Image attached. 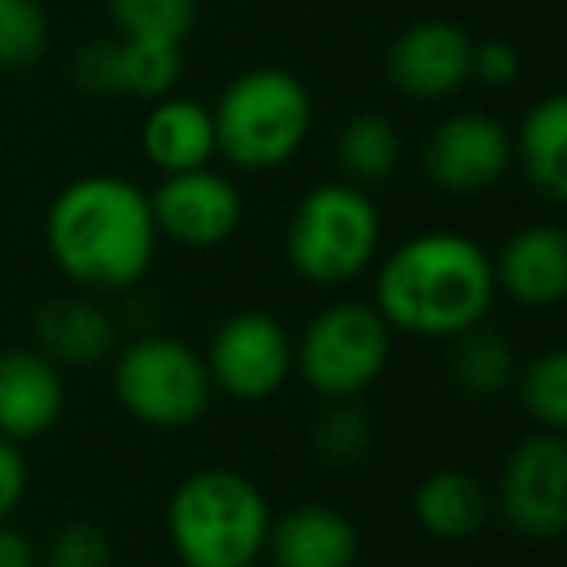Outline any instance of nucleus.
Here are the masks:
<instances>
[{"mask_svg":"<svg viewBox=\"0 0 567 567\" xmlns=\"http://www.w3.org/2000/svg\"><path fill=\"white\" fill-rule=\"evenodd\" d=\"M48 252L82 292H128L156 257V221L136 183L121 175H82L66 183L48 210Z\"/></svg>","mask_w":567,"mask_h":567,"instance_id":"f257e3e1","label":"nucleus"},{"mask_svg":"<svg viewBox=\"0 0 567 567\" xmlns=\"http://www.w3.org/2000/svg\"><path fill=\"white\" fill-rule=\"evenodd\" d=\"M494 296L489 252L455 229H427L396 245L373 284L381 319L416 339H455L471 331L489 316Z\"/></svg>","mask_w":567,"mask_h":567,"instance_id":"f03ea898","label":"nucleus"},{"mask_svg":"<svg viewBox=\"0 0 567 567\" xmlns=\"http://www.w3.org/2000/svg\"><path fill=\"white\" fill-rule=\"evenodd\" d=\"M272 525L257 482L229 466H206L175 486L167 536L183 567H245L260 559Z\"/></svg>","mask_w":567,"mask_h":567,"instance_id":"7ed1b4c3","label":"nucleus"},{"mask_svg":"<svg viewBox=\"0 0 567 567\" xmlns=\"http://www.w3.org/2000/svg\"><path fill=\"white\" fill-rule=\"evenodd\" d=\"M214 144L241 172H272L303 148L311 128V97L296 74L280 66L245 71L218 97Z\"/></svg>","mask_w":567,"mask_h":567,"instance_id":"20e7f679","label":"nucleus"},{"mask_svg":"<svg viewBox=\"0 0 567 567\" xmlns=\"http://www.w3.org/2000/svg\"><path fill=\"white\" fill-rule=\"evenodd\" d=\"M381 249V214L358 183H319L296 203L284 234L288 265L319 288H334L373 265Z\"/></svg>","mask_w":567,"mask_h":567,"instance_id":"39448f33","label":"nucleus"},{"mask_svg":"<svg viewBox=\"0 0 567 567\" xmlns=\"http://www.w3.org/2000/svg\"><path fill=\"white\" fill-rule=\"evenodd\" d=\"M113 393L136 424L179 432L206 416L214 381L203 354L172 334H141L113 350Z\"/></svg>","mask_w":567,"mask_h":567,"instance_id":"423d86ee","label":"nucleus"},{"mask_svg":"<svg viewBox=\"0 0 567 567\" xmlns=\"http://www.w3.org/2000/svg\"><path fill=\"white\" fill-rule=\"evenodd\" d=\"M393 327L365 300H334L308 319L296 342V370L323 401L362 396L385 373Z\"/></svg>","mask_w":567,"mask_h":567,"instance_id":"0eeeda50","label":"nucleus"},{"mask_svg":"<svg viewBox=\"0 0 567 567\" xmlns=\"http://www.w3.org/2000/svg\"><path fill=\"white\" fill-rule=\"evenodd\" d=\"M214 389L234 401H268L296 370V342L268 311H237L221 319L203 354Z\"/></svg>","mask_w":567,"mask_h":567,"instance_id":"6e6552de","label":"nucleus"},{"mask_svg":"<svg viewBox=\"0 0 567 567\" xmlns=\"http://www.w3.org/2000/svg\"><path fill=\"white\" fill-rule=\"evenodd\" d=\"M497 513L520 540H556L567 528V447L564 432H540L517 443L497 482Z\"/></svg>","mask_w":567,"mask_h":567,"instance_id":"1a4fd4ad","label":"nucleus"},{"mask_svg":"<svg viewBox=\"0 0 567 567\" xmlns=\"http://www.w3.org/2000/svg\"><path fill=\"white\" fill-rule=\"evenodd\" d=\"M148 206L156 234L187 249L221 245L241 226V195L234 179L210 167L164 175V183L148 195Z\"/></svg>","mask_w":567,"mask_h":567,"instance_id":"9d476101","label":"nucleus"},{"mask_svg":"<svg viewBox=\"0 0 567 567\" xmlns=\"http://www.w3.org/2000/svg\"><path fill=\"white\" fill-rule=\"evenodd\" d=\"M513 164V136L486 113H455L424 144V175L447 195H478Z\"/></svg>","mask_w":567,"mask_h":567,"instance_id":"9b49d317","label":"nucleus"},{"mask_svg":"<svg viewBox=\"0 0 567 567\" xmlns=\"http://www.w3.org/2000/svg\"><path fill=\"white\" fill-rule=\"evenodd\" d=\"M183 59L175 43L159 40H94L74 59V82L94 97H159L179 82Z\"/></svg>","mask_w":567,"mask_h":567,"instance_id":"f8f14e48","label":"nucleus"},{"mask_svg":"<svg viewBox=\"0 0 567 567\" xmlns=\"http://www.w3.org/2000/svg\"><path fill=\"white\" fill-rule=\"evenodd\" d=\"M474 40L451 20H420L393 40L385 59L389 82L404 97L440 102L471 79Z\"/></svg>","mask_w":567,"mask_h":567,"instance_id":"ddd939ff","label":"nucleus"},{"mask_svg":"<svg viewBox=\"0 0 567 567\" xmlns=\"http://www.w3.org/2000/svg\"><path fill=\"white\" fill-rule=\"evenodd\" d=\"M66 409L63 373L35 347L0 350V435L12 443L40 440Z\"/></svg>","mask_w":567,"mask_h":567,"instance_id":"4468645a","label":"nucleus"},{"mask_svg":"<svg viewBox=\"0 0 567 567\" xmlns=\"http://www.w3.org/2000/svg\"><path fill=\"white\" fill-rule=\"evenodd\" d=\"M494 284L520 308H556L567 296V234L551 221H536L497 249Z\"/></svg>","mask_w":567,"mask_h":567,"instance_id":"2eb2a0df","label":"nucleus"},{"mask_svg":"<svg viewBox=\"0 0 567 567\" xmlns=\"http://www.w3.org/2000/svg\"><path fill=\"white\" fill-rule=\"evenodd\" d=\"M268 567H354L358 528L334 505H296L268 525Z\"/></svg>","mask_w":567,"mask_h":567,"instance_id":"dca6fc26","label":"nucleus"},{"mask_svg":"<svg viewBox=\"0 0 567 567\" xmlns=\"http://www.w3.org/2000/svg\"><path fill=\"white\" fill-rule=\"evenodd\" d=\"M35 350L55 365H97L117 350V323L90 296H59L35 311Z\"/></svg>","mask_w":567,"mask_h":567,"instance_id":"f3484780","label":"nucleus"},{"mask_svg":"<svg viewBox=\"0 0 567 567\" xmlns=\"http://www.w3.org/2000/svg\"><path fill=\"white\" fill-rule=\"evenodd\" d=\"M144 156L164 175L195 172L218 156L214 144V117L190 97H159L141 128Z\"/></svg>","mask_w":567,"mask_h":567,"instance_id":"a211bd4d","label":"nucleus"},{"mask_svg":"<svg viewBox=\"0 0 567 567\" xmlns=\"http://www.w3.org/2000/svg\"><path fill=\"white\" fill-rule=\"evenodd\" d=\"M412 513H416L420 528L427 536L455 544L482 533V525L489 517V497L474 474L458 471V466H440L416 486Z\"/></svg>","mask_w":567,"mask_h":567,"instance_id":"6ab92c4d","label":"nucleus"},{"mask_svg":"<svg viewBox=\"0 0 567 567\" xmlns=\"http://www.w3.org/2000/svg\"><path fill=\"white\" fill-rule=\"evenodd\" d=\"M513 156L520 159L525 183L551 206L567 198V102L564 94H548L520 121Z\"/></svg>","mask_w":567,"mask_h":567,"instance_id":"aec40b11","label":"nucleus"},{"mask_svg":"<svg viewBox=\"0 0 567 567\" xmlns=\"http://www.w3.org/2000/svg\"><path fill=\"white\" fill-rule=\"evenodd\" d=\"M451 378L466 396H502L505 389L517 381V354L502 334L486 331V327H471V331L455 334V354H451Z\"/></svg>","mask_w":567,"mask_h":567,"instance_id":"412c9836","label":"nucleus"},{"mask_svg":"<svg viewBox=\"0 0 567 567\" xmlns=\"http://www.w3.org/2000/svg\"><path fill=\"white\" fill-rule=\"evenodd\" d=\"M334 156L347 175V183H378L389 179L401 164V133L385 113H358L342 125L334 141Z\"/></svg>","mask_w":567,"mask_h":567,"instance_id":"4be33fe9","label":"nucleus"},{"mask_svg":"<svg viewBox=\"0 0 567 567\" xmlns=\"http://www.w3.org/2000/svg\"><path fill=\"white\" fill-rule=\"evenodd\" d=\"M517 396L540 432L567 427V354L559 347L536 354L525 370H517Z\"/></svg>","mask_w":567,"mask_h":567,"instance_id":"5701e85b","label":"nucleus"},{"mask_svg":"<svg viewBox=\"0 0 567 567\" xmlns=\"http://www.w3.org/2000/svg\"><path fill=\"white\" fill-rule=\"evenodd\" d=\"M373 427L365 409L358 404V396L350 401H327L323 412H316L311 424V447L323 463L331 466H350L370 451Z\"/></svg>","mask_w":567,"mask_h":567,"instance_id":"b1692460","label":"nucleus"},{"mask_svg":"<svg viewBox=\"0 0 567 567\" xmlns=\"http://www.w3.org/2000/svg\"><path fill=\"white\" fill-rule=\"evenodd\" d=\"M105 4L128 40H159L179 48L195 28V0H105Z\"/></svg>","mask_w":567,"mask_h":567,"instance_id":"393cba45","label":"nucleus"},{"mask_svg":"<svg viewBox=\"0 0 567 567\" xmlns=\"http://www.w3.org/2000/svg\"><path fill=\"white\" fill-rule=\"evenodd\" d=\"M48 51V17L35 0H0V66L24 71Z\"/></svg>","mask_w":567,"mask_h":567,"instance_id":"a878e982","label":"nucleus"},{"mask_svg":"<svg viewBox=\"0 0 567 567\" xmlns=\"http://www.w3.org/2000/svg\"><path fill=\"white\" fill-rule=\"evenodd\" d=\"M43 567H113V540L94 520H71L51 536Z\"/></svg>","mask_w":567,"mask_h":567,"instance_id":"bb28decb","label":"nucleus"},{"mask_svg":"<svg viewBox=\"0 0 567 567\" xmlns=\"http://www.w3.org/2000/svg\"><path fill=\"white\" fill-rule=\"evenodd\" d=\"M520 74V59L517 48L505 40H486L474 43V59H471V79L486 82V86H509Z\"/></svg>","mask_w":567,"mask_h":567,"instance_id":"cd10ccee","label":"nucleus"},{"mask_svg":"<svg viewBox=\"0 0 567 567\" xmlns=\"http://www.w3.org/2000/svg\"><path fill=\"white\" fill-rule=\"evenodd\" d=\"M28 489V463L20 443L0 435V520H9Z\"/></svg>","mask_w":567,"mask_h":567,"instance_id":"c85d7f7f","label":"nucleus"},{"mask_svg":"<svg viewBox=\"0 0 567 567\" xmlns=\"http://www.w3.org/2000/svg\"><path fill=\"white\" fill-rule=\"evenodd\" d=\"M0 567H40V548L12 520H0Z\"/></svg>","mask_w":567,"mask_h":567,"instance_id":"c756f323","label":"nucleus"},{"mask_svg":"<svg viewBox=\"0 0 567 567\" xmlns=\"http://www.w3.org/2000/svg\"><path fill=\"white\" fill-rule=\"evenodd\" d=\"M245 567H265V564H260V559H252V564H245Z\"/></svg>","mask_w":567,"mask_h":567,"instance_id":"7c9ffc66","label":"nucleus"}]
</instances>
